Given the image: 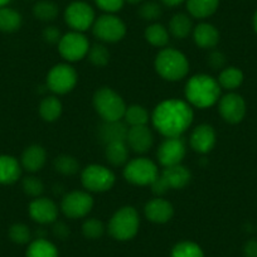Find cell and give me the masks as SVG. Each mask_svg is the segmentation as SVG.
<instances>
[{"label": "cell", "mask_w": 257, "mask_h": 257, "mask_svg": "<svg viewBox=\"0 0 257 257\" xmlns=\"http://www.w3.org/2000/svg\"><path fill=\"white\" fill-rule=\"evenodd\" d=\"M44 41L49 44H58L59 41L62 38V33L57 27L49 26L47 28L43 29V33H42Z\"/></svg>", "instance_id": "cell-42"}, {"label": "cell", "mask_w": 257, "mask_h": 257, "mask_svg": "<svg viewBox=\"0 0 257 257\" xmlns=\"http://www.w3.org/2000/svg\"><path fill=\"white\" fill-rule=\"evenodd\" d=\"M184 2L185 0H162V3L167 7H178Z\"/></svg>", "instance_id": "cell-46"}, {"label": "cell", "mask_w": 257, "mask_h": 257, "mask_svg": "<svg viewBox=\"0 0 257 257\" xmlns=\"http://www.w3.org/2000/svg\"><path fill=\"white\" fill-rule=\"evenodd\" d=\"M115 174L103 165L91 164L81 173V182L88 193H103L110 190L115 184Z\"/></svg>", "instance_id": "cell-8"}, {"label": "cell", "mask_w": 257, "mask_h": 257, "mask_svg": "<svg viewBox=\"0 0 257 257\" xmlns=\"http://www.w3.org/2000/svg\"><path fill=\"white\" fill-rule=\"evenodd\" d=\"M93 36L106 43L120 42L126 34V26L118 17L113 14H103L98 17L92 26Z\"/></svg>", "instance_id": "cell-11"}, {"label": "cell", "mask_w": 257, "mask_h": 257, "mask_svg": "<svg viewBox=\"0 0 257 257\" xmlns=\"http://www.w3.org/2000/svg\"><path fill=\"white\" fill-rule=\"evenodd\" d=\"M59 9L52 0H41L33 7V14L42 22H52L58 17Z\"/></svg>", "instance_id": "cell-32"}, {"label": "cell", "mask_w": 257, "mask_h": 257, "mask_svg": "<svg viewBox=\"0 0 257 257\" xmlns=\"http://www.w3.org/2000/svg\"><path fill=\"white\" fill-rule=\"evenodd\" d=\"M144 212L145 217L150 222L157 224H164L173 218L174 208H173L170 202L158 197V198L152 199L145 204Z\"/></svg>", "instance_id": "cell-19"}, {"label": "cell", "mask_w": 257, "mask_h": 257, "mask_svg": "<svg viewBox=\"0 0 257 257\" xmlns=\"http://www.w3.org/2000/svg\"><path fill=\"white\" fill-rule=\"evenodd\" d=\"M190 178L192 174L184 165L178 164L167 167L154 180L152 184V190L155 196L160 197L170 189H183L187 187L190 182Z\"/></svg>", "instance_id": "cell-6"}, {"label": "cell", "mask_w": 257, "mask_h": 257, "mask_svg": "<svg viewBox=\"0 0 257 257\" xmlns=\"http://www.w3.org/2000/svg\"><path fill=\"white\" fill-rule=\"evenodd\" d=\"M62 113V102L54 96L43 98L39 105V115L47 122H53L58 120Z\"/></svg>", "instance_id": "cell-29"}, {"label": "cell", "mask_w": 257, "mask_h": 257, "mask_svg": "<svg viewBox=\"0 0 257 257\" xmlns=\"http://www.w3.org/2000/svg\"><path fill=\"white\" fill-rule=\"evenodd\" d=\"M145 39L149 42L152 46L163 48L169 42V32L167 31L164 26L159 23H153L145 29Z\"/></svg>", "instance_id": "cell-30"}, {"label": "cell", "mask_w": 257, "mask_h": 257, "mask_svg": "<svg viewBox=\"0 0 257 257\" xmlns=\"http://www.w3.org/2000/svg\"><path fill=\"white\" fill-rule=\"evenodd\" d=\"M78 76L75 68L67 63L56 64L47 75V87L57 95H66L77 85Z\"/></svg>", "instance_id": "cell-9"}, {"label": "cell", "mask_w": 257, "mask_h": 257, "mask_svg": "<svg viewBox=\"0 0 257 257\" xmlns=\"http://www.w3.org/2000/svg\"><path fill=\"white\" fill-rule=\"evenodd\" d=\"M154 143L153 133L147 125L143 126H133L127 130V137H126V144L133 152L138 154H144L149 152L150 148Z\"/></svg>", "instance_id": "cell-18"}, {"label": "cell", "mask_w": 257, "mask_h": 257, "mask_svg": "<svg viewBox=\"0 0 257 257\" xmlns=\"http://www.w3.org/2000/svg\"><path fill=\"white\" fill-rule=\"evenodd\" d=\"M28 212L31 218L39 224L54 223L58 218V207L46 197L34 198L29 204Z\"/></svg>", "instance_id": "cell-15"}, {"label": "cell", "mask_w": 257, "mask_h": 257, "mask_svg": "<svg viewBox=\"0 0 257 257\" xmlns=\"http://www.w3.org/2000/svg\"><path fill=\"white\" fill-rule=\"evenodd\" d=\"M224 63H226V57H224V54L222 52L213 51L209 53L208 64L213 70H219V68L223 67Z\"/></svg>", "instance_id": "cell-43"}, {"label": "cell", "mask_w": 257, "mask_h": 257, "mask_svg": "<svg viewBox=\"0 0 257 257\" xmlns=\"http://www.w3.org/2000/svg\"><path fill=\"white\" fill-rule=\"evenodd\" d=\"M53 167L56 169V172H58L62 175H75L77 174L78 170H80V163L77 162L75 157H71V155L63 154L59 155L54 159Z\"/></svg>", "instance_id": "cell-33"}, {"label": "cell", "mask_w": 257, "mask_h": 257, "mask_svg": "<svg viewBox=\"0 0 257 257\" xmlns=\"http://www.w3.org/2000/svg\"><path fill=\"white\" fill-rule=\"evenodd\" d=\"M123 118H125V122L130 125V127L143 126L147 125L148 121H149V113H148L147 108L143 107V106L132 105L126 107Z\"/></svg>", "instance_id": "cell-34"}, {"label": "cell", "mask_w": 257, "mask_h": 257, "mask_svg": "<svg viewBox=\"0 0 257 257\" xmlns=\"http://www.w3.org/2000/svg\"><path fill=\"white\" fill-rule=\"evenodd\" d=\"M95 21V11L85 2H73L64 11V22L75 32L83 33L88 31Z\"/></svg>", "instance_id": "cell-12"}, {"label": "cell", "mask_w": 257, "mask_h": 257, "mask_svg": "<svg viewBox=\"0 0 257 257\" xmlns=\"http://www.w3.org/2000/svg\"><path fill=\"white\" fill-rule=\"evenodd\" d=\"M193 24L189 16L184 13H178L173 16L169 22V31L175 38L184 39L192 33Z\"/></svg>", "instance_id": "cell-28"}, {"label": "cell", "mask_w": 257, "mask_h": 257, "mask_svg": "<svg viewBox=\"0 0 257 257\" xmlns=\"http://www.w3.org/2000/svg\"><path fill=\"white\" fill-rule=\"evenodd\" d=\"M190 148L199 154H207L216 145V132L208 123L197 126L190 134Z\"/></svg>", "instance_id": "cell-17"}, {"label": "cell", "mask_w": 257, "mask_h": 257, "mask_svg": "<svg viewBox=\"0 0 257 257\" xmlns=\"http://www.w3.org/2000/svg\"><path fill=\"white\" fill-rule=\"evenodd\" d=\"M218 111L222 118L229 123L242 121L246 113V103L237 93H227L218 101Z\"/></svg>", "instance_id": "cell-16"}, {"label": "cell", "mask_w": 257, "mask_h": 257, "mask_svg": "<svg viewBox=\"0 0 257 257\" xmlns=\"http://www.w3.org/2000/svg\"><path fill=\"white\" fill-rule=\"evenodd\" d=\"M90 42L87 37L80 32H70L62 36L58 43V52L67 62H77L87 57Z\"/></svg>", "instance_id": "cell-10"}, {"label": "cell", "mask_w": 257, "mask_h": 257, "mask_svg": "<svg viewBox=\"0 0 257 257\" xmlns=\"http://www.w3.org/2000/svg\"><path fill=\"white\" fill-rule=\"evenodd\" d=\"M95 3L101 11L107 14H113L122 9L125 0H95Z\"/></svg>", "instance_id": "cell-41"}, {"label": "cell", "mask_w": 257, "mask_h": 257, "mask_svg": "<svg viewBox=\"0 0 257 257\" xmlns=\"http://www.w3.org/2000/svg\"><path fill=\"white\" fill-rule=\"evenodd\" d=\"M53 234L57 237V238L59 239H67L68 237H70L71 234V231H70V227L67 226V224L64 223V222H58L56 221L53 223Z\"/></svg>", "instance_id": "cell-44"}, {"label": "cell", "mask_w": 257, "mask_h": 257, "mask_svg": "<svg viewBox=\"0 0 257 257\" xmlns=\"http://www.w3.org/2000/svg\"><path fill=\"white\" fill-rule=\"evenodd\" d=\"M22 175V165L11 155H0V184L9 185L18 182Z\"/></svg>", "instance_id": "cell-22"}, {"label": "cell", "mask_w": 257, "mask_h": 257, "mask_svg": "<svg viewBox=\"0 0 257 257\" xmlns=\"http://www.w3.org/2000/svg\"><path fill=\"white\" fill-rule=\"evenodd\" d=\"M27 257H58V249L47 238H36L29 242Z\"/></svg>", "instance_id": "cell-26"}, {"label": "cell", "mask_w": 257, "mask_h": 257, "mask_svg": "<svg viewBox=\"0 0 257 257\" xmlns=\"http://www.w3.org/2000/svg\"><path fill=\"white\" fill-rule=\"evenodd\" d=\"M154 127L165 138H179L193 121L192 106L182 100H165L154 108L152 115Z\"/></svg>", "instance_id": "cell-1"}, {"label": "cell", "mask_w": 257, "mask_h": 257, "mask_svg": "<svg viewBox=\"0 0 257 257\" xmlns=\"http://www.w3.org/2000/svg\"><path fill=\"white\" fill-rule=\"evenodd\" d=\"M126 123L120 121H105L100 128V138L105 144L112 142H126L127 137Z\"/></svg>", "instance_id": "cell-23"}, {"label": "cell", "mask_w": 257, "mask_h": 257, "mask_svg": "<svg viewBox=\"0 0 257 257\" xmlns=\"http://www.w3.org/2000/svg\"><path fill=\"white\" fill-rule=\"evenodd\" d=\"M218 6L219 0H187L188 12L197 19H206L213 16Z\"/></svg>", "instance_id": "cell-24"}, {"label": "cell", "mask_w": 257, "mask_h": 257, "mask_svg": "<svg viewBox=\"0 0 257 257\" xmlns=\"http://www.w3.org/2000/svg\"><path fill=\"white\" fill-rule=\"evenodd\" d=\"M187 153L184 140L179 138H165L157 152L158 160L164 168L182 164Z\"/></svg>", "instance_id": "cell-14"}, {"label": "cell", "mask_w": 257, "mask_h": 257, "mask_svg": "<svg viewBox=\"0 0 257 257\" xmlns=\"http://www.w3.org/2000/svg\"><path fill=\"white\" fill-rule=\"evenodd\" d=\"M253 27H254V31L257 32V12L254 13V17H253Z\"/></svg>", "instance_id": "cell-48"}, {"label": "cell", "mask_w": 257, "mask_h": 257, "mask_svg": "<svg viewBox=\"0 0 257 257\" xmlns=\"http://www.w3.org/2000/svg\"><path fill=\"white\" fill-rule=\"evenodd\" d=\"M218 83L222 88L226 90H236L237 87L242 85L243 82V73L236 67L224 68L218 77Z\"/></svg>", "instance_id": "cell-31"}, {"label": "cell", "mask_w": 257, "mask_h": 257, "mask_svg": "<svg viewBox=\"0 0 257 257\" xmlns=\"http://www.w3.org/2000/svg\"><path fill=\"white\" fill-rule=\"evenodd\" d=\"M93 107L103 121H120L127 106L117 92L110 87H102L93 95Z\"/></svg>", "instance_id": "cell-5"}, {"label": "cell", "mask_w": 257, "mask_h": 257, "mask_svg": "<svg viewBox=\"0 0 257 257\" xmlns=\"http://www.w3.org/2000/svg\"><path fill=\"white\" fill-rule=\"evenodd\" d=\"M93 207V198L88 192L73 190L67 193L61 202V211L67 218L80 219L87 216Z\"/></svg>", "instance_id": "cell-13"}, {"label": "cell", "mask_w": 257, "mask_h": 257, "mask_svg": "<svg viewBox=\"0 0 257 257\" xmlns=\"http://www.w3.org/2000/svg\"><path fill=\"white\" fill-rule=\"evenodd\" d=\"M9 238L17 244H27L32 239V232L27 224L16 223L9 228Z\"/></svg>", "instance_id": "cell-37"}, {"label": "cell", "mask_w": 257, "mask_h": 257, "mask_svg": "<svg viewBox=\"0 0 257 257\" xmlns=\"http://www.w3.org/2000/svg\"><path fill=\"white\" fill-rule=\"evenodd\" d=\"M9 2H11V0H0V8H2V7H6Z\"/></svg>", "instance_id": "cell-49"}, {"label": "cell", "mask_w": 257, "mask_h": 257, "mask_svg": "<svg viewBox=\"0 0 257 257\" xmlns=\"http://www.w3.org/2000/svg\"><path fill=\"white\" fill-rule=\"evenodd\" d=\"M88 61L96 67H105L110 61V52L103 44H93L87 53Z\"/></svg>", "instance_id": "cell-36"}, {"label": "cell", "mask_w": 257, "mask_h": 257, "mask_svg": "<svg viewBox=\"0 0 257 257\" xmlns=\"http://www.w3.org/2000/svg\"><path fill=\"white\" fill-rule=\"evenodd\" d=\"M184 92L189 105L198 108H207L219 101L221 86L213 77L202 73L188 80Z\"/></svg>", "instance_id": "cell-2"}, {"label": "cell", "mask_w": 257, "mask_h": 257, "mask_svg": "<svg viewBox=\"0 0 257 257\" xmlns=\"http://www.w3.org/2000/svg\"><path fill=\"white\" fill-rule=\"evenodd\" d=\"M162 7L157 2H153V0L144 2L139 8V16L142 17V19L148 22H155L162 17Z\"/></svg>", "instance_id": "cell-40"}, {"label": "cell", "mask_w": 257, "mask_h": 257, "mask_svg": "<svg viewBox=\"0 0 257 257\" xmlns=\"http://www.w3.org/2000/svg\"><path fill=\"white\" fill-rule=\"evenodd\" d=\"M155 70L164 80L175 82L180 81L189 72V63L182 52L173 48H165L155 58Z\"/></svg>", "instance_id": "cell-3"}, {"label": "cell", "mask_w": 257, "mask_h": 257, "mask_svg": "<svg viewBox=\"0 0 257 257\" xmlns=\"http://www.w3.org/2000/svg\"><path fill=\"white\" fill-rule=\"evenodd\" d=\"M159 175V169L153 160L148 158H137L126 163L123 177L134 185H152Z\"/></svg>", "instance_id": "cell-7"}, {"label": "cell", "mask_w": 257, "mask_h": 257, "mask_svg": "<svg viewBox=\"0 0 257 257\" xmlns=\"http://www.w3.org/2000/svg\"><path fill=\"white\" fill-rule=\"evenodd\" d=\"M47 153L41 145H31L26 148L21 158V165L27 172L37 173L46 165Z\"/></svg>", "instance_id": "cell-20"}, {"label": "cell", "mask_w": 257, "mask_h": 257, "mask_svg": "<svg viewBox=\"0 0 257 257\" xmlns=\"http://www.w3.org/2000/svg\"><path fill=\"white\" fill-rule=\"evenodd\" d=\"M170 257H204V253L196 242L182 241L173 247Z\"/></svg>", "instance_id": "cell-35"}, {"label": "cell", "mask_w": 257, "mask_h": 257, "mask_svg": "<svg viewBox=\"0 0 257 257\" xmlns=\"http://www.w3.org/2000/svg\"><path fill=\"white\" fill-rule=\"evenodd\" d=\"M22 188L23 192L27 196L32 197V198H38L42 196V193L44 192V184L39 178L37 177H26L22 182Z\"/></svg>", "instance_id": "cell-39"}, {"label": "cell", "mask_w": 257, "mask_h": 257, "mask_svg": "<svg viewBox=\"0 0 257 257\" xmlns=\"http://www.w3.org/2000/svg\"><path fill=\"white\" fill-rule=\"evenodd\" d=\"M82 233L88 239L101 238L105 233V226L97 218H88L82 224Z\"/></svg>", "instance_id": "cell-38"}, {"label": "cell", "mask_w": 257, "mask_h": 257, "mask_svg": "<svg viewBox=\"0 0 257 257\" xmlns=\"http://www.w3.org/2000/svg\"><path fill=\"white\" fill-rule=\"evenodd\" d=\"M193 39L199 48L212 49L218 44L219 33L212 24L201 23L193 29Z\"/></svg>", "instance_id": "cell-21"}, {"label": "cell", "mask_w": 257, "mask_h": 257, "mask_svg": "<svg viewBox=\"0 0 257 257\" xmlns=\"http://www.w3.org/2000/svg\"><path fill=\"white\" fill-rule=\"evenodd\" d=\"M125 2H128L130 4H139L142 2H144V0H125Z\"/></svg>", "instance_id": "cell-47"}, {"label": "cell", "mask_w": 257, "mask_h": 257, "mask_svg": "<svg viewBox=\"0 0 257 257\" xmlns=\"http://www.w3.org/2000/svg\"><path fill=\"white\" fill-rule=\"evenodd\" d=\"M243 253L246 257H257V239H249L243 247Z\"/></svg>", "instance_id": "cell-45"}, {"label": "cell", "mask_w": 257, "mask_h": 257, "mask_svg": "<svg viewBox=\"0 0 257 257\" xmlns=\"http://www.w3.org/2000/svg\"><path fill=\"white\" fill-rule=\"evenodd\" d=\"M139 213L134 207L126 206L117 209L108 222V233L117 241H130L139 232Z\"/></svg>", "instance_id": "cell-4"}, {"label": "cell", "mask_w": 257, "mask_h": 257, "mask_svg": "<svg viewBox=\"0 0 257 257\" xmlns=\"http://www.w3.org/2000/svg\"><path fill=\"white\" fill-rule=\"evenodd\" d=\"M22 26V16L14 9L8 7L0 8V32L4 33H13L17 32Z\"/></svg>", "instance_id": "cell-27"}, {"label": "cell", "mask_w": 257, "mask_h": 257, "mask_svg": "<svg viewBox=\"0 0 257 257\" xmlns=\"http://www.w3.org/2000/svg\"><path fill=\"white\" fill-rule=\"evenodd\" d=\"M105 157L113 167L126 165L128 162V147L126 142H112L106 144Z\"/></svg>", "instance_id": "cell-25"}]
</instances>
